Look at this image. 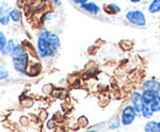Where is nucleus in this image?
<instances>
[{
    "label": "nucleus",
    "mask_w": 160,
    "mask_h": 132,
    "mask_svg": "<svg viewBox=\"0 0 160 132\" xmlns=\"http://www.w3.org/2000/svg\"><path fill=\"white\" fill-rule=\"evenodd\" d=\"M77 121H78V124H79L80 129H86V127L89 126V119H88L86 116H84V115L79 116V117L77 119Z\"/></svg>",
    "instance_id": "22"
},
{
    "label": "nucleus",
    "mask_w": 160,
    "mask_h": 132,
    "mask_svg": "<svg viewBox=\"0 0 160 132\" xmlns=\"http://www.w3.org/2000/svg\"><path fill=\"white\" fill-rule=\"evenodd\" d=\"M36 53H37V57H41V59H47V57H52L56 55V53L52 50V48L48 44V42L46 40V38L43 37L42 34H40V33L37 36Z\"/></svg>",
    "instance_id": "1"
},
{
    "label": "nucleus",
    "mask_w": 160,
    "mask_h": 132,
    "mask_svg": "<svg viewBox=\"0 0 160 132\" xmlns=\"http://www.w3.org/2000/svg\"><path fill=\"white\" fill-rule=\"evenodd\" d=\"M134 47V43L133 40H129V39H123L120 42V48L123 50V52H129L132 50Z\"/></svg>",
    "instance_id": "18"
},
{
    "label": "nucleus",
    "mask_w": 160,
    "mask_h": 132,
    "mask_svg": "<svg viewBox=\"0 0 160 132\" xmlns=\"http://www.w3.org/2000/svg\"><path fill=\"white\" fill-rule=\"evenodd\" d=\"M40 71H41L40 62L36 61V62H30L28 64V67H27L26 74H28L30 76H36L40 74Z\"/></svg>",
    "instance_id": "13"
},
{
    "label": "nucleus",
    "mask_w": 160,
    "mask_h": 132,
    "mask_svg": "<svg viewBox=\"0 0 160 132\" xmlns=\"http://www.w3.org/2000/svg\"><path fill=\"white\" fill-rule=\"evenodd\" d=\"M99 102H100V105H102V107H105V105H107L108 104V102H110V97L107 94H101L100 98H99Z\"/></svg>",
    "instance_id": "28"
},
{
    "label": "nucleus",
    "mask_w": 160,
    "mask_h": 132,
    "mask_svg": "<svg viewBox=\"0 0 160 132\" xmlns=\"http://www.w3.org/2000/svg\"><path fill=\"white\" fill-rule=\"evenodd\" d=\"M142 100L144 104H150L153 102V99L159 94L158 92L155 91H152V89H142Z\"/></svg>",
    "instance_id": "10"
},
{
    "label": "nucleus",
    "mask_w": 160,
    "mask_h": 132,
    "mask_svg": "<svg viewBox=\"0 0 160 132\" xmlns=\"http://www.w3.org/2000/svg\"><path fill=\"white\" fill-rule=\"evenodd\" d=\"M79 6L81 10H84V11H86L88 14L94 15V16L99 15L101 11V7L96 4V2H94V1H86V2L81 4V5H79Z\"/></svg>",
    "instance_id": "8"
},
{
    "label": "nucleus",
    "mask_w": 160,
    "mask_h": 132,
    "mask_svg": "<svg viewBox=\"0 0 160 132\" xmlns=\"http://www.w3.org/2000/svg\"><path fill=\"white\" fill-rule=\"evenodd\" d=\"M20 103H21V107H22V108H25V109H30V108L33 107L35 100H33L31 97H22L20 100Z\"/></svg>",
    "instance_id": "19"
},
{
    "label": "nucleus",
    "mask_w": 160,
    "mask_h": 132,
    "mask_svg": "<svg viewBox=\"0 0 160 132\" xmlns=\"http://www.w3.org/2000/svg\"><path fill=\"white\" fill-rule=\"evenodd\" d=\"M40 34H42L43 37L46 38V40H47V42H48V44L51 45L52 50L57 54V53H58V50H59V48H60L59 37H58L54 32H52V31H49V30H47V28H42V30L40 31Z\"/></svg>",
    "instance_id": "4"
},
{
    "label": "nucleus",
    "mask_w": 160,
    "mask_h": 132,
    "mask_svg": "<svg viewBox=\"0 0 160 132\" xmlns=\"http://www.w3.org/2000/svg\"><path fill=\"white\" fill-rule=\"evenodd\" d=\"M140 89H152L160 93V81L155 80V78H149L142 82L140 84Z\"/></svg>",
    "instance_id": "9"
},
{
    "label": "nucleus",
    "mask_w": 160,
    "mask_h": 132,
    "mask_svg": "<svg viewBox=\"0 0 160 132\" xmlns=\"http://www.w3.org/2000/svg\"><path fill=\"white\" fill-rule=\"evenodd\" d=\"M126 20L131 25L137 26V27H144L147 25V17H145L144 12L142 10H137V9L128 10L126 12Z\"/></svg>",
    "instance_id": "2"
},
{
    "label": "nucleus",
    "mask_w": 160,
    "mask_h": 132,
    "mask_svg": "<svg viewBox=\"0 0 160 132\" xmlns=\"http://www.w3.org/2000/svg\"><path fill=\"white\" fill-rule=\"evenodd\" d=\"M136 117H137V114H136V110H134V107L132 104H127V105L123 107V109L121 112V125L129 126V125H132L134 122Z\"/></svg>",
    "instance_id": "3"
},
{
    "label": "nucleus",
    "mask_w": 160,
    "mask_h": 132,
    "mask_svg": "<svg viewBox=\"0 0 160 132\" xmlns=\"http://www.w3.org/2000/svg\"><path fill=\"white\" fill-rule=\"evenodd\" d=\"M6 42H8V39H6L5 33L2 31H0V54H1V52H2V49L5 47V44H6Z\"/></svg>",
    "instance_id": "27"
},
{
    "label": "nucleus",
    "mask_w": 160,
    "mask_h": 132,
    "mask_svg": "<svg viewBox=\"0 0 160 132\" xmlns=\"http://www.w3.org/2000/svg\"><path fill=\"white\" fill-rule=\"evenodd\" d=\"M103 10H105V12L108 14V15H116V14H120L121 12V7L117 4H115V2L108 4V5H105Z\"/></svg>",
    "instance_id": "15"
},
{
    "label": "nucleus",
    "mask_w": 160,
    "mask_h": 132,
    "mask_svg": "<svg viewBox=\"0 0 160 132\" xmlns=\"http://www.w3.org/2000/svg\"><path fill=\"white\" fill-rule=\"evenodd\" d=\"M144 131L145 132H160L159 129V121H154L150 120L144 125Z\"/></svg>",
    "instance_id": "12"
},
{
    "label": "nucleus",
    "mask_w": 160,
    "mask_h": 132,
    "mask_svg": "<svg viewBox=\"0 0 160 132\" xmlns=\"http://www.w3.org/2000/svg\"><path fill=\"white\" fill-rule=\"evenodd\" d=\"M19 124H20L22 127H27V126H30L31 120H30L28 116H26V115H21L20 117H19Z\"/></svg>",
    "instance_id": "23"
},
{
    "label": "nucleus",
    "mask_w": 160,
    "mask_h": 132,
    "mask_svg": "<svg viewBox=\"0 0 160 132\" xmlns=\"http://www.w3.org/2000/svg\"><path fill=\"white\" fill-rule=\"evenodd\" d=\"M86 1H89V0H73V2L77 4V5H81V4L86 2Z\"/></svg>",
    "instance_id": "31"
},
{
    "label": "nucleus",
    "mask_w": 160,
    "mask_h": 132,
    "mask_svg": "<svg viewBox=\"0 0 160 132\" xmlns=\"http://www.w3.org/2000/svg\"><path fill=\"white\" fill-rule=\"evenodd\" d=\"M52 2H53L56 6H60L62 2H63V0H52Z\"/></svg>",
    "instance_id": "32"
},
{
    "label": "nucleus",
    "mask_w": 160,
    "mask_h": 132,
    "mask_svg": "<svg viewBox=\"0 0 160 132\" xmlns=\"http://www.w3.org/2000/svg\"><path fill=\"white\" fill-rule=\"evenodd\" d=\"M15 47H16L15 39H8L5 47H4L2 52H1V55H4V57H8V55H9V57H10V54L12 53V50L15 49Z\"/></svg>",
    "instance_id": "11"
},
{
    "label": "nucleus",
    "mask_w": 160,
    "mask_h": 132,
    "mask_svg": "<svg viewBox=\"0 0 160 132\" xmlns=\"http://www.w3.org/2000/svg\"><path fill=\"white\" fill-rule=\"evenodd\" d=\"M8 77H9V70H8L5 66L0 65V81L6 80Z\"/></svg>",
    "instance_id": "26"
},
{
    "label": "nucleus",
    "mask_w": 160,
    "mask_h": 132,
    "mask_svg": "<svg viewBox=\"0 0 160 132\" xmlns=\"http://www.w3.org/2000/svg\"><path fill=\"white\" fill-rule=\"evenodd\" d=\"M54 17H56V14H54L53 11H48V12H44V14H43V21L49 22V21H52Z\"/></svg>",
    "instance_id": "29"
},
{
    "label": "nucleus",
    "mask_w": 160,
    "mask_h": 132,
    "mask_svg": "<svg viewBox=\"0 0 160 132\" xmlns=\"http://www.w3.org/2000/svg\"><path fill=\"white\" fill-rule=\"evenodd\" d=\"M154 116V112L152 110L150 105L149 104H144L143 108H142V112H140V117L145 119V120H149Z\"/></svg>",
    "instance_id": "14"
},
{
    "label": "nucleus",
    "mask_w": 160,
    "mask_h": 132,
    "mask_svg": "<svg viewBox=\"0 0 160 132\" xmlns=\"http://www.w3.org/2000/svg\"><path fill=\"white\" fill-rule=\"evenodd\" d=\"M149 105H150V108L154 113H160V93L153 99V102Z\"/></svg>",
    "instance_id": "20"
},
{
    "label": "nucleus",
    "mask_w": 160,
    "mask_h": 132,
    "mask_svg": "<svg viewBox=\"0 0 160 132\" xmlns=\"http://www.w3.org/2000/svg\"><path fill=\"white\" fill-rule=\"evenodd\" d=\"M120 126H121L120 120H115V121H112L108 125V130H117V129H120Z\"/></svg>",
    "instance_id": "30"
},
{
    "label": "nucleus",
    "mask_w": 160,
    "mask_h": 132,
    "mask_svg": "<svg viewBox=\"0 0 160 132\" xmlns=\"http://www.w3.org/2000/svg\"><path fill=\"white\" fill-rule=\"evenodd\" d=\"M10 6H9V4H6V2H4V4H1V6H0V25L1 26H9V23H10Z\"/></svg>",
    "instance_id": "7"
},
{
    "label": "nucleus",
    "mask_w": 160,
    "mask_h": 132,
    "mask_svg": "<svg viewBox=\"0 0 160 132\" xmlns=\"http://www.w3.org/2000/svg\"><path fill=\"white\" fill-rule=\"evenodd\" d=\"M129 100H131V104L134 107L137 117H140V112H142V108L144 105V103L142 100V93L138 91H133L129 95Z\"/></svg>",
    "instance_id": "6"
},
{
    "label": "nucleus",
    "mask_w": 160,
    "mask_h": 132,
    "mask_svg": "<svg viewBox=\"0 0 160 132\" xmlns=\"http://www.w3.org/2000/svg\"><path fill=\"white\" fill-rule=\"evenodd\" d=\"M53 84L52 83H46L43 87H42V93L44 95H51L53 92Z\"/></svg>",
    "instance_id": "24"
},
{
    "label": "nucleus",
    "mask_w": 160,
    "mask_h": 132,
    "mask_svg": "<svg viewBox=\"0 0 160 132\" xmlns=\"http://www.w3.org/2000/svg\"><path fill=\"white\" fill-rule=\"evenodd\" d=\"M10 20H11L12 22H15V23L20 22L21 20H22V12H21L20 9L14 7V9L10 10Z\"/></svg>",
    "instance_id": "17"
},
{
    "label": "nucleus",
    "mask_w": 160,
    "mask_h": 132,
    "mask_svg": "<svg viewBox=\"0 0 160 132\" xmlns=\"http://www.w3.org/2000/svg\"><path fill=\"white\" fill-rule=\"evenodd\" d=\"M129 2H132V4H139L142 0H128Z\"/></svg>",
    "instance_id": "33"
},
{
    "label": "nucleus",
    "mask_w": 160,
    "mask_h": 132,
    "mask_svg": "<svg viewBox=\"0 0 160 132\" xmlns=\"http://www.w3.org/2000/svg\"><path fill=\"white\" fill-rule=\"evenodd\" d=\"M46 127H47V130H57L58 129V122H57V120L53 117V119H47L46 120Z\"/></svg>",
    "instance_id": "21"
},
{
    "label": "nucleus",
    "mask_w": 160,
    "mask_h": 132,
    "mask_svg": "<svg viewBox=\"0 0 160 132\" xmlns=\"http://www.w3.org/2000/svg\"><path fill=\"white\" fill-rule=\"evenodd\" d=\"M148 11L149 14H159L160 12V0H152L148 5Z\"/></svg>",
    "instance_id": "16"
},
{
    "label": "nucleus",
    "mask_w": 160,
    "mask_h": 132,
    "mask_svg": "<svg viewBox=\"0 0 160 132\" xmlns=\"http://www.w3.org/2000/svg\"><path fill=\"white\" fill-rule=\"evenodd\" d=\"M28 64H30V54L27 53V50L20 57L12 59V66H14L15 71H18L19 74H26Z\"/></svg>",
    "instance_id": "5"
},
{
    "label": "nucleus",
    "mask_w": 160,
    "mask_h": 132,
    "mask_svg": "<svg viewBox=\"0 0 160 132\" xmlns=\"http://www.w3.org/2000/svg\"><path fill=\"white\" fill-rule=\"evenodd\" d=\"M37 117L41 122H46V120L48 119V112L46 109H42V110H40V113L37 114Z\"/></svg>",
    "instance_id": "25"
}]
</instances>
